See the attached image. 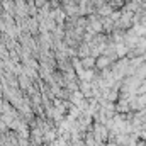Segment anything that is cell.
I'll return each mask as SVG.
<instances>
[{"label": "cell", "mask_w": 146, "mask_h": 146, "mask_svg": "<svg viewBox=\"0 0 146 146\" xmlns=\"http://www.w3.org/2000/svg\"><path fill=\"white\" fill-rule=\"evenodd\" d=\"M92 65H94V60H92V58H83V60H82V66L87 68V66H92Z\"/></svg>", "instance_id": "obj_2"}, {"label": "cell", "mask_w": 146, "mask_h": 146, "mask_svg": "<svg viewBox=\"0 0 146 146\" xmlns=\"http://www.w3.org/2000/svg\"><path fill=\"white\" fill-rule=\"evenodd\" d=\"M80 70V68H78ZM80 76L83 78V80H90L92 78V72L90 70H80Z\"/></svg>", "instance_id": "obj_1"}, {"label": "cell", "mask_w": 146, "mask_h": 146, "mask_svg": "<svg viewBox=\"0 0 146 146\" xmlns=\"http://www.w3.org/2000/svg\"><path fill=\"white\" fill-rule=\"evenodd\" d=\"M44 2H46V0H37V3H39V5H42Z\"/></svg>", "instance_id": "obj_4"}, {"label": "cell", "mask_w": 146, "mask_h": 146, "mask_svg": "<svg viewBox=\"0 0 146 146\" xmlns=\"http://www.w3.org/2000/svg\"><path fill=\"white\" fill-rule=\"evenodd\" d=\"M109 61H110L109 58H106V56H104V58H100V60L97 61V65H99V66H106V65H107Z\"/></svg>", "instance_id": "obj_3"}]
</instances>
